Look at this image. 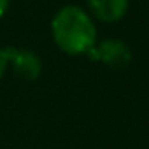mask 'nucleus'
Masks as SVG:
<instances>
[{"mask_svg":"<svg viewBox=\"0 0 149 149\" xmlns=\"http://www.w3.org/2000/svg\"><path fill=\"white\" fill-rule=\"evenodd\" d=\"M51 35L60 51L70 56L86 54L97 44L95 23L79 6H65L54 14Z\"/></svg>","mask_w":149,"mask_h":149,"instance_id":"f257e3e1","label":"nucleus"},{"mask_svg":"<svg viewBox=\"0 0 149 149\" xmlns=\"http://www.w3.org/2000/svg\"><path fill=\"white\" fill-rule=\"evenodd\" d=\"M7 61L13 65L14 74L23 81H35L42 74V60L32 49L6 47L4 49Z\"/></svg>","mask_w":149,"mask_h":149,"instance_id":"f03ea898","label":"nucleus"},{"mask_svg":"<svg viewBox=\"0 0 149 149\" xmlns=\"http://www.w3.org/2000/svg\"><path fill=\"white\" fill-rule=\"evenodd\" d=\"M98 61L111 68H125L130 65L133 54L132 47L121 39H105L97 46Z\"/></svg>","mask_w":149,"mask_h":149,"instance_id":"7ed1b4c3","label":"nucleus"},{"mask_svg":"<svg viewBox=\"0 0 149 149\" xmlns=\"http://www.w3.org/2000/svg\"><path fill=\"white\" fill-rule=\"evenodd\" d=\"M130 0H88L91 14L102 23H116L128 11Z\"/></svg>","mask_w":149,"mask_h":149,"instance_id":"20e7f679","label":"nucleus"},{"mask_svg":"<svg viewBox=\"0 0 149 149\" xmlns=\"http://www.w3.org/2000/svg\"><path fill=\"white\" fill-rule=\"evenodd\" d=\"M7 56L4 53V49H0V79L4 77V74H6V68H7Z\"/></svg>","mask_w":149,"mask_h":149,"instance_id":"39448f33","label":"nucleus"},{"mask_svg":"<svg viewBox=\"0 0 149 149\" xmlns=\"http://www.w3.org/2000/svg\"><path fill=\"white\" fill-rule=\"evenodd\" d=\"M9 4H11V0H0V18H2L6 14V11L9 9Z\"/></svg>","mask_w":149,"mask_h":149,"instance_id":"423d86ee","label":"nucleus"}]
</instances>
